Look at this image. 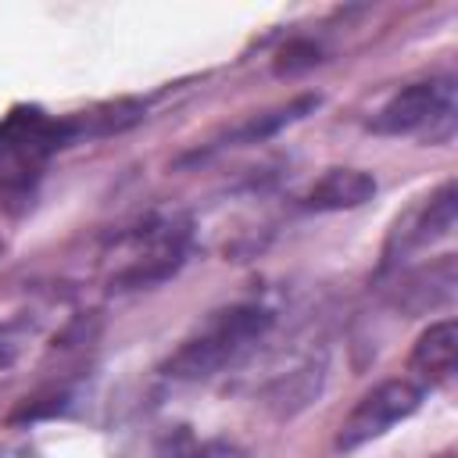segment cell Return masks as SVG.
<instances>
[{
    "instance_id": "obj_11",
    "label": "cell",
    "mask_w": 458,
    "mask_h": 458,
    "mask_svg": "<svg viewBox=\"0 0 458 458\" xmlns=\"http://www.w3.org/2000/svg\"><path fill=\"white\" fill-rule=\"evenodd\" d=\"M322 61V47L315 39H290L279 54H276V75H297L304 68H315Z\"/></svg>"
},
{
    "instance_id": "obj_3",
    "label": "cell",
    "mask_w": 458,
    "mask_h": 458,
    "mask_svg": "<svg viewBox=\"0 0 458 458\" xmlns=\"http://www.w3.org/2000/svg\"><path fill=\"white\" fill-rule=\"evenodd\" d=\"M426 390L411 379H383L376 383L351 411L347 419L340 422V433H336V447L340 451H358L365 447L369 440L383 437L386 429H394L397 422H404L408 415L419 411Z\"/></svg>"
},
{
    "instance_id": "obj_14",
    "label": "cell",
    "mask_w": 458,
    "mask_h": 458,
    "mask_svg": "<svg viewBox=\"0 0 458 458\" xmlns=\"http://www.w3.org/2000/svg\"><path fill=\"white\" fill-rule=\"evenodd\" d=\"M0 254H4V240H0Z\"/></svg>"
},
{
    "instance_id": "obj_5",
    "label": "cell",
    "mask_w": 458,
    "mask_h": 458,
    "mask_svg": "<svg viewBox=\"0 0 458 458\" xmlns=\"http://www.w3.org/2000/svg\"><path fill=\"white\" fill-rule=\"evenodd\" d=\"M458 293V261L454 254H440L429 265H419L404 272L390 293V304L404 315H426L437 308H447Z\"/></svg>"
},
{
    "instance_id": "obj_2",
    "label": "cell",
    "mask_w": 458,
    "mask_h": 458,
    "mask_svg": "<svg viewBox=\"0 0 458 458\" xmlns=\"http://www.w3.org/2000/svg\"><path fill=\"white\" fill-rule=\"evenodd\" d=\"M369 129L376 136L426 132L429 143L451 140V132H454V79L451 75H433V79L401 86L369 118Z\"/></svg>"
},
{
    "instance_id": "obj_13",
    "label": "cell",
    "mask_w": 458,
    "mask_h": 458,
    "mask_svg": "<svg viewBox=\"0 0 458 458\" xmlns=\"http://www.w3.org/2000/svg\"><path fill=\"white\" fill-rule=\"evenodd\" d=\"M433 458H454V454H451V451H444V454H433Z\"/></svg>"
},
{
    "instance_id": "obj_1",
    "label": "cell",
    "mask_w": 458,
    "mask_h": 458,
    "mask_svg": "<svg viewBox=\"0 0 458 458\" xmlns=\"http://www.w3.org/2000/svg\"><path fill=\"white\" fill-rule=\"evenodd\" d=\"M268 329H272V311L261 304L218 308L165 358L161 372L182 383L211 379L233 361H240Z\"/></svg>"
},
{
    "instance_id": "obj_6",
    "label": "cell",
    "mask_w": 458,
    "mask_h": 458,
    "mask_svg": "<svg viewBox=\"0 0 458 458\" xmlns=\"http://www.w3.org/2000/svg\"><path fill=\"white\" fill-rule=\"evenodd\" d=\"M318 104H322V97H318V93H301V97H293V100H286V104H279V107H268V111L247 114L243 122H236L233 129H225L222 136H215L204 150H197V157H204V154H211V150H225V147L265 143V140H272L276 132H283L286 125H293V122H301L304 114H311Z\"/></svg>"
},
{
    "instance_id": "obj_4",
    "label": "cell",
    "mask_w": 458,
    "mask_h": 458,
    "mask_svg": "<svg viewBox=\"0 0 458 458\" xmlns=\"http://www.w3.org/2000/svg\"><path fill=\"white\" fill-rule=\"evenodd\" d=\"M454 218H458V190L454 182H440L419 208H411L404 218H397L386 247H383V265L379 272L397 268L401 258H408L415 247H429L437 240H447L454 233Z\"/></svg>"
},
{
    "instance_id": "obj_9",
    "label": "cell",
    "mask_w": 458,
    "mask_h": 458,
    "mask_svg": "<svg viewBox=\"0 0 458 458\" xmlns=\"http://www.w3.org/2000/svg\"><path fill=\"white\" fill-rule=\"evenodd\" d=\"M322 379H326V361H304L301 369L279 376V379L265 390V404H268L279 419H290V415H297L304 404L315 401V394L322 390Z\"/></svg>"
},
{
    "instance_id": "obj_10",
    "label": "cell",
    "mask_w": 458,
    "mask_h": 458,
    "mask_svg": "<svg viewBox=\"0 0 458 458\" xmlns=\"http://www.w3.org/2000/svg\"><path fill=\"white\" fill-rule=\"evenodd\" d=\"M32 333H36V318H29V315L0 322V369H11L21 358V351H25Z\"/></svg>"
},
{
    "instance_id": "obj_7",
    "label": "cell",
    "mask_w": 458,
    "mask_h": 458,
    "mask_svg": "<svg viewBox=\"0 0 458 458\" xmlns=\"http://www.w3.org/2000/svg\"><path fill=\"white\" fill-rule=\"evenodd\" d=\"M454 351H458V326H454V318L429 322V329H422V336L415 340V347L408 354L411 383H419L422 390L444 386L454 376Z\"/></svg>"
},
{
    "instance_id": "obj_12",
    "label": "cell",
    "mask_w": 458,
    "mask_h": 458,
    "mask_svg": "<svg viewBox=\"0 0 458 458\" xmlns=\"http://www.w3.org/2000/svg\"><path fill=\"white\" fill-rule=\"evenodd\" d=\"M157 458H208V447H200L186 429H179L175 437H168V444L157 451Z\"/></svg>"
},
{
    "instance_id": "obj_8",
    "label": "cell",
    "mask_w": 458,
    "mask_h": 458,
    "mask_svg": "<svg viewBox=\"0 0 458 458\" xmlns=\"http://www.w3.org/2000/svg\"><path fill=\"white\" fill-rule=\"evenodd\" d=\"M376 197V179L365 168H326L304 193V211H351Z\"/></svg>"
}]
</instances>
